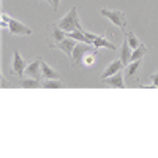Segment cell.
<instances>
[{
  "mask_svg": "<svg viewBox=\"0 0 158 158\" xmlns=\"http://www.w3.org/2000/svg\"><path fill=\"white\" fill-rule=\"evenodd\" d=\"M2 27L8 29L10 35H32V29L27 27L21 21L8 16L6 13H2Z\"/></svg>",
  "mask_w": 158,
  "mask_h": 158,
  "instance_id": "obj_1",
  "label": "cell"
},
{
  "mask_svg": "<svg viewBox=\"0 0 158 158\" xmlns=\"http://www.w3.org/2000/svg\"><path fill=\"white\" fill-rule=\"evenodd\" d=\"M56 24L63 30V32H73V30H84L79 24V15H77V8L73 6L63 18L56 21Z\"/></svg>",
  "mask_w": 158,
  "mask_h": 158,
  "instance_id": "obj_2",
  "label": "cell"
},
{
  "mask_svg": "<svg viewBox=\"0 0 158 158\" xmlns=\"http://www.w3.org/2000/svg\"><path fill=\"white\" fill-rule=\"evenodd\" d=\"M100 15L103 18L109 19L114 25H117L118 29L125 30L127 27V15L122 11V10H108V8H101L100 10Z\"/></svg>",
  "mask_w": 158,
  "mask_h": 158,
  "instance_id": "obj_3",
  "label": "cell"
},
{
  "mask_svg": "<svg viewBox=\"0 0 158 158\" xmlns=\"http://www.w3.org/2000/svg\"><path fill=\"white\" fill-rule=\"evenodd\" d=\"M94 49H97L94 44H89V43H76L74 49H73V56H71V67H79L84 59L85 54H89V52H92Z\"/></svg>",
  "mask_w": 158,
  "mask_h": 158,
  "instance_id": "obj_4",
  "label": "cell"
},
{
  "mask_svg": "<svg viewBox=\"0 0 158 158\" xmlns=\"http://www.w3.org/2000/svg\"><path fill=\"white\" fill-rule=\"evenodd\" d=\"M27 62L24 60V57L19 54L18 51L13 52V62H11V73L15 76H22L25 68H27Z\"/></svg>",
  "mask_w": 158,
  "mask_h": 158,
  "instance_id": "obj_5",
  "label": "cell"
},
{
  "mask_svg": "<svg viewBox=\"0 0 158 158\" xmlns=\"http://www.w3.org/2000/svg\"><path fill=\"white\" fill-rule=\"evenodd\" d=\"M65 36H67V35H65V32L59 27L56 22L48 25V40H49V43L52 46H56L57 43H60Z\"/></svg>",
  "mask_w": 158,
  "mask_h": 158,
  "instance_id": "obj_6",
  "label": "cell"
},
{
  "mask_svg": "<svg viewBox=\"0 0 158 158\" xmlns=\"http://www.w3.org/2000/svg\"><path fill=\"white\" fill-rule=\"evenodd\" d=\"M41 62L43 59L41 57H36L32 63L27 65V68H25L24 74L27 76V77H33V79H40V77H43L41 76Z\"/></svg>",
  "mask_w": 158,
  "mask_h": 158,
  "instance_id": "obj_7",
  "label": "cell"
},
{
  "mask_svg": "<svg viewBox=\"0 0 158 158\" xmlns=\"http://www.w3.org/2000/svg\"><path fill=\"white\" fill-rule=\"evenodd\" d=\"M100 82L103 85H108V87H115V89H123L125 87V82H123V74L122 71H118L109 77H104V79H100Z\"/></svg>",
  "mask_w": 158,
  "mask_h": 158,
  "instance_id": "obj_8",
  "label": "cell"
},
{
  "mask_svg": "<svg viewBox=\"0 0 158 158\" xmlns=\"http://www.w3.org/2000/svg\"><path fill=\"white\" fill-rule=\"evenodd\" d=\"M76 40H73V38H70V36H65L60 43H57L56 44V48L57 49H60L62 52H65L68 57H70V60H71V56H73V49H74V46H76Z\"/></svg>",
  "mask_w": 158,
  "mask_h": 158,
  "instance_id": "obj_9",
  "label": "cell"
},
{
  "mask_svg": "<svg viewBox=\"0 0 158 158\" xmlns=\"http://www.w3.org/2000/svg\"><path fill=\"white\" fill-rule=\"evenodd\" d=\"M125 67H123V63H122V60L120 59H117V60H112L106 68L103 70V73H101V76H100V79H104V77H109V76H112V74H115V73H118V71H122Z\"/></svg>",
  "mask_w": 158,
  "mask_h": 158,
  "instance_id": "obj_10",
  "label": "cell"
},
{
  "mask_svg": "<svg viewBox=\"0 0 158 158\" xmlns=\"http://www.w3.org/2000/svg\"><path fill=\"white\" fill-rule=\"evenodd\" d=\"M131 52H133V49L130 48L127 38H123V43H122V48H120V60L123 63V67L131 63Z\"/></svg>",
  "mask_w": 158,
  "mask_h": 158,
  "instance_id": "obj_11",
  "label": "cell"
},
{
  "mask_svg": "<svg viewBox=\"0 0 158 158\" xmlns=\"http://www.w3.org/2000/svg\"><path fill=\"white\" fill-rule=\"evenodd\" d=\"M94 46L98 49V48H106V49H111V51H115L117 46L114 43H111L109 40L106 38V35H98V38L94 41Z\"/></svg>",
  "mask_w": 158,
  "mask_h": 158,
  "instance_id": "obj_12",
  "label": "cell"
},
{
  "mask_svg": "<svg viewBox=\"0 0 158 158\" xmlns=\"http://www.w3.org/2000/svg\"><path fill=\"white\" fill-rule=\"evenodd\" d=\"M142 60H133L130 65H127L125 67V71H127V79L128 81H135V74L138 73L139 67H141Z\"/></svg>",
  "mask_w": 158,
  "mask_h": 158,
  "instance_id": "obj_13",
  "label": "cell"
},
{
  "mask_svg": "<svg viewBox=\"0 0 158 158\" xmlns=\"http://www.w3.org/2000/svg\"><path fill=\"white\" fill-rule=\"evenodd\" d=\"M41 76L44 79H59V73L46 62H41Z\"/></svg>",
  "mask_w": 158,
  "mask_h": 158,
  "instance_id": "obj_14",
  "label": "cell"
},
{
  "mask_svg": "<svg viewBox=\"0 0 158 158\" xmlns=\"http://www.w3.org/2000/svg\"><path fill=\"white\" fill-rule=\"evenodd\" d=\"M97 56H98V52H97V49H94L92 52H89V54H85V56H84V59H82L81 65H82V67H85V68L94 67L95 62H97Z\"/></svg>",
  "mask_w": 158,
  "mask_h": 158,
  "instance_id": "obj_15",
  "label": "cell"
},
{
  "mask_svg": "<svg viewBox=\"0 0 158 158\" xmlns=\"http://www.w3.org/2000/svg\"><path fill=\"white\" fill-rule=\"evenodd\" d=\"M146 54H147V46L141 43L139 48L133 49V52H131V62H133V60H142Z\"/></svg>",
  "mask_w": 158,
  "mask_h": 158,
  "instance_id": "obj_16",
  "label": "cell"
},
{
  "mask_svg": "<svg viewBox=\"0 0 158 158\" xmlns=\"http://www.w3.org/2000/svg\"><path fill=\"white\" fill-rule=\"evenodd\" d=\"M21 87H24V89H35V87H41V82H40V79H33V77L25 76L24 79H21Z\"/></svg>",
  "mask_w": 158,
  "mask_h": 158,
  "instance_id": "obj_17",
  "label": "cell"
},
{
  "mask_svg": "<svg viewBox=\"0 0 158 158\" xmlns=\"http://www.w3.org/2000/svg\"><path fill=\"white\" fill-rule=\"evenodd\" d=\"M125 38H127V41H128V44H130L131 49H136V48L141 46V41H139V38L135 35V32H127L125 33Z\"/></svg>",
  "mask_w": 158,
  "mask_h": 158,
  "instance_id": "obj_18",
  "label": "cell"
},
{
  "mask_svg": "<svg viewBox=\"0 0 158 158\" xmlns=\"http://www.w3.org/2000/svg\"><path fill=\"white\" fill-rule=\"evenodd\" d=\"M41 87L43 89H60L62 87V82L59 79H44L41 82Z\"/></svg>",
  "mask_w": 158,
  "mask_h": 158,
  "instance_id": "obj_19",
  "label": "cell"
},
{
  "mask_svg": "<svg viewBox=\"0 0 158 158\" xmlns=\"http://www.w3.org/2000/svg\"><path fill=\"white\" fill-rule=\"evenodd\" d=\"M149 79H150V82H152V89H158V71H155V73H152L150 76H149Z\"/></svg>",
  "mask_w": 158,
  "mask_h": 158,
  "instance_id": "obj_20",
  "label": "cell"
},
{
  "mask_svg": "<svg viewBox=\"0 0 158 158\" xmlns=\"http://www.w3.org/2000/svg\"><path fill=\"white\" fill-rule=\"evenodd\" d=\"M51 5H52V10H54V11H56V10H59L60 0H52V3H51Z\"/></svg>",
  "mask_w": 158,
  "mask_h": 158,
  "instance_id": "obj_21",
  "label": "cell"
},
{
  "mask_svg": "<svg viewBox=\"0 0 158 158\" xmlns=\"http://www.w3.org/2000/svg\"><path fill=\"white\" fill-rule=\"evenodd\" d=\"M44 2H48V3H52V0H44Z\"/></svg>",
  "mask_w": 158,
  "mask_h": 158,
  "instance_id": "obj_22",
  "label": "cell"
}]
</instances>
